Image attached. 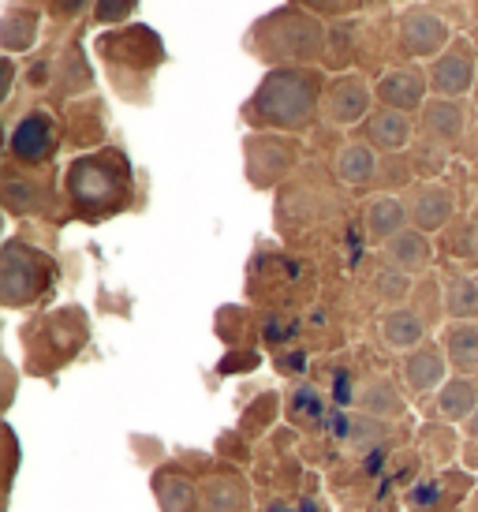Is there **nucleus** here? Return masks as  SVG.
<instances>
[{
    "mask_svg": "<svg viewBox=\"0 0 478 512\" xmlns=\"http://www.w3.org/2000/svg\"><path fill=\"white\" fill-rule=\"evenodd\" d=\"M318 105V75L284 68V72L266 75V83L254 94V116L273 128H303Z\"/></svg>",
    "mask_w": 478,
    "mask_h": 512,
    "instance_id": "1",
    "label": "nucleus"
},
{
    "mask_svg": "<svg viewBox=\"0 0 478 512\" xmlns=\"http://www.w3.org/2000/svg\"><path fill=\"white\" fill-rule=\"evenodd\" d=\"M258 34H269V53L273 57L310 60L322 49V27L303 12H277L269 23L258 27Z\"/></svg>",
    "mask_w": 478,
    "mask_h": 512,
    "instance_id": "2",
    "label": "nucleus"
},
{
    "mask_svg": "<svg viewBox=\"0 0 478 512\" xmlns=\"http://www.w3.org/2000/svg\"><path fill=\"white\" fill-rule=\"evenodd\" d=\"M68 187L75 202L86 210H101V206H113L120 199V180L109 165H101L98 157H83L75 161L68 172Z\"/></svg>",
    "mask_w": 478,
    "mask_h": 512,
    "instance_id": "3",
    "label": "nucleus"
},
{
    "mask_svg": "<svg viewBox=\"0 0 478 512\" xmlns=\"http://www.w3.org/2000/svg\"><path fill=\"white\" fill-rule=\"evenodd\" d=\"M449 42V27L426 8H411L400 23V45L411 57H437Z\"/></svg>",
    "mask_w": 478,
    "mask_h": 512,
    "instance_id": "4",
    "label": "nucleus"
},
{
    "mask_svg": "<svg viewBox=\"0 0 478 512\" xmlns=\"http://www.w3.org/2000/svg\"><path fill=\"white\" fill-rule=\"evenodd\" d=\"M471 79H475V60H471V49L464 42H456L449 53H441L434 60L430 86H434L441 98H460V94H467Z\"/></svg>",
    "mask_w": 478,
    "mask_h": 512,
    "instance_id": "5",
    "label": "nucleus"
},
{
    "mask_svg": "<svg viewBox=\"0 0 478 512\" xmlns=\"http://www.w3.org/2000/svg\"><path fill=\"white\" fill-rule=\"evenodd\" d=\"M366 109H370V90L359 75H340L325 94V116L333 124H355L359 116H366Z\"/></svg>",
    "mask_w": 478,
    "mask_h": 512,
    "instance_id": "6",
    "label": "nucleus"
},
{
    "mask_svg": "<svg viewBox=\"0 0 478 512\" xmlns=\"http://www.w3.org/2000/svg\"><path fill=\"white\" fill-rule=\"evenodd\" d=\"M42 285V262L23 247H8L4 255V299L8 303H23L38 292Z\"/></svg>",
    "mask_w": 478,
    "mask_h": 512,
    "instance_id": "7",
    "label": "nucleus"
},
{
    "mask_svg": "<svg viewBox=\"0 0 478 512\" xmlns=\"http://www.w3.org/2000/svg\"><path fill=\"white\" fill-rule=\"evenodd\" d=\"M426 75L415 72V68H396L378 83V98L385 101V109H396V113H411L419 109L422 98H426Z\"/></svg>",
    "mask_w": 478,
    "mask_h": 512,
    "instance_id": "8",
    "label": "nucleus"
},
{
    "mask_svg": "<svg viewBox=\"0 0 478 512\" xmlns=\"http://www.w3.org/2000/svg\"><path fill=\"white\" fill-rule=\"evenodd\" d=\"M449 214H452V195H449V187H441V184L419 187L408 210V217L415 221L419 232H437V228L449 221Z\"/></svg>",
    "mask_w": 478,
    "mask_h": 512,
    "instance_id": "9",
    "label": "nucleus"
},
{
    "mask_svg": "<svg viewBox=\"0 0 478 512\" xmlns=\"http://www.w3.org/2000/svg\"><path fill=\"white\" fill-rule=\"evenodd\" d=\"M385 255H389V262H393L396 270L404 273H419L430 266V240H426V232H400V236H393L389 240V247H385Z\"/></svg>",
    "mask_w": 478,
    "mask_h": 512,
    "instance_id": "10",
    "label": "nucleus"
},
{
    "mask_svg": "<svg viewBox=\"0 0 478 512\" xmlns=\"http://www.w3.org/2000/svg\"><path fill=\"white\" fill-rule=\"evenodd\" d=\"M49 146H53V124H49L42 113L27 116V120L12 131V154L23 157V161H38V157H45L49 154Z\"/></svg>",
    "mask_w": 478,
    "mask_h": 512,
    "instance_id": "11",
    "label": "nucleus"
},
{
    "mask_svg": "<svg viewBox=\"0 0 478 512\" xmlns=\"http://www.w3.org/2000/svg\"><path fill=\"white\" fill-rule=\"evenodd\" d=\"M404 221H408V206L400 199H389V195H381V199L370 202V210H366V228H370V236L374 240H393L404 232Z\"/></svg>",
    "mask_w": 478,
    "mask_h": 512,
    "instance_id": "12",
    "label": "nucleus"
},
{
    "mask_svg": "<svg viewBox=\"0 0 478 512\" xmlns=\"http://www.w3.org/2000/svg\"><path fill=\"white\" fill-rule=\"evenodd\" d=\"M441 344L449 352V363L460 370H478V326L471 322H452L441 333Z\"/></svg>",
    "mask_w": 478,
    "mask_h": 512,
    "instance_id": "13",
    "label": "nucleus"
},
{
    "mask_svg": "<svg viewBox=\"0 0 478 512\" xmlns=\"http://www.w3.org/2000/svg\"><path fill=\"white\" fill-rule=\"evenodd\" d=\"M366 131H370V139L381 146V150H404L411 139V124L404 113H396V109H381V113L370 116V124H366Z\"/></svg>",
    "mask_w": 478,
    "mask_h": 512,
    "instance_id": "14",
    "label": "nucleus"
},
{
    "mask_svg": "<svg viewBox=\"0 0 478 512\" xmlns=\"http://www.w3.org/2000/svg\"><path fill=\"white\" fill-rule=\"evenodd\" d=\"M426 131H430L434 139H441V143L460 139V135H464V113H460V105L449 98L430 101V105H426Z\"/></svg>",
    "mask_w": 478,
    "mask_h": 512,
    "instance_id": "15",
    "label": "nucleus"
},
{
    "mask_svg": "<svg viewBox=\"0 0 478 512\" xmlns=\"http://www.w3.org/2000/svg\"><path fill=\"white\" fill-rule=\"evenodd\" d=\"M381 337L389 348H415L422 341V318L411 311H393L381 322Z\"/></svg>",
    "mask_w": 478,
    "mask_h": 512,
    "instance_id": "16",
    "label": "nucleus"
},
{
    "mask_svg": "<svg viewBox=\"0 0 478 512\" xmlns=\"http://www.w3.org/2000/svg\"><path fill=\"white\" fill-rule=\"evenodd\" d=\"M445 311L456 322H471L478 318V281L475 277H452L445 288Z\"/></svg>",
    "mask_w": 478,
    "mask_h": 512,
    "instance_id": "17",
    "label": "nucleus"
},
{
    "mask_svg": "<svg viewBox=\"0 0 478 512\" xmlns=\"http://www.w3.org/2000/svg\"><path fill=\"white\" fill-rule=\"evenodd\" d=\"M441 412L449 419H471L478 412V389L467 378H452L441 385Z\"/></svg>",
    "mask_w": 478,
    "mask_h": 512,
    "instance_id": "18",
    "label": "nucleus"
},
{
    "mask_svg": "<svg viewBox=\"0 0 478 512\" xmlns=\"http://www.w3.org/2000/svg\"><path fill=\"white\" fill-rule=\"evenodd\" d=\"M404 374H408L411 389H419V393H426V389H434V385L445 382V367H441V356L437 352H415V356H408V363H404Z\"/></svg>",
    "mask_w": 478,
    "mask_h": 512,
    "instance_id": "19",
    "label": "nucleus"
},
{
    "mask_svg": "<svg viewBox=\"0 0 478 512\" xmlns=\"http://www.w3.org/2000/svg\"><path fill=\"white\" fill-rule=\"evenodd\" d=\"M337 169H340V180H344V184H366V180L374 176V169H378V161H374V150H370V146L352 143L340 150Z\"/></svg>",
    "mask_w": 478,
    "mask_h": 512,
    "instance_id": "20",
    "label": "nucleus"
},
{
    "mask_svg": "<svg viewBox=\"0 0 478 512\" xmlns=\"http://www.w3.org/2000/svg\"><path fill=\"white\" fill-rule=\"evenodd\" d=\"M206 509L210 512H243L247 509V490L236 479H217L206 486Z\"/></svg>",
    "mask_w": 478,
    "mask_h": 512,
    "instance_id": "21",
    "label": "nucleus"
},
{
    "mask_svg": "<svg viewBox=\"0 0 478 512\" xmlns=\"http://www.w3.org/2000/svg\"><path fill=\"white\" fill-rule=\"evenodd\" d=\"M157 494H161V505H165V512H191V505H195L191 486L183 483V479H172V475H165V479H161Z\"/></svg>",
    "mask_w": 478,
    "mask_h": 512,
    "instance_id": "22",
    "label": "nucleus"
},
{
    "mask_svg": "<svg viewBox=\"0 0 478 512\" xmlns=\"http://www.w3.org/2000/svg\"><path fill=\"white\" fill-rule=\"evenodd\" d=\"M30 42H34V15L12 12L4 19V45H8V53L27 49Z\"/></svg>",
    "mask_w": 478,
    "mask_h": 512,
    "instance_id": "23",
    "label": "nucleus"
},
{
    "mask_svg": "<svg viewBox=\"0 0 478 512\" xmlns=\"http://www.w3.org/2000/svg\"><path fill=\"white\" fill-rule=\"evenodd\" d=\"M131 4H135V0H101L98 19H105V23H109V19H116V12L127 15V12H131Z\"/></svg>",
    "mask_w": 478,
    "mask_h": 512,
    "instance_id": "24",
    "label": "nucleus"
},
{
    "mask_svg": "<svg viewBox=\"0 0 478 512\" xmlns=\"http://www.w3.org/2000/svg\"><path fill=\"white\" fill-rule=\"evenodd\" d=\"M310 8H322V12H340V8H348L352 0H307Z\"/></svg>",
    "mask_w": 478,
    "mask_h": 512,
    "instance_id": "25",
    "label": "nucleus"
},
{
    "mask_svg": "<svg viewBox=\"0 0 478 512\" xmlns=\"http://www.w3.org/2000/svg\"><path fill=\"white\" fill-rule=\"evenodd\" d=\"M467 434H471V438H478V412L467 419Z\"/></svg>",
    "mask_w": 478,
    "mask_h": 512,
    "instance_id": "26",
    "label": "nucleus"
}]
</instances>
